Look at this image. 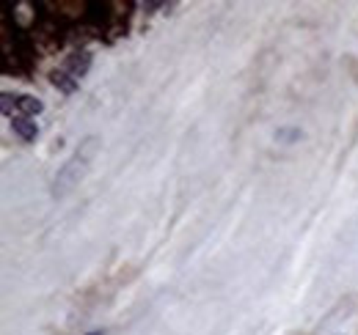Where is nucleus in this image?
I'll return each instance as SVG.
<instances>
[{
  "instance_id": "1",
  "label": "nucleus",
  "mask_w": 358,
  "mask_h": 335,
  "mask_svg": "<svg viewBox=\"0 0 358 335\" xmlns=\"http://www.w3.org/2000/svg\"><path fill=\"white\" fill-rule=\"evenodd\" d=\"M96 146H99V140L91 135L86 137L78 149H75V154L61 165V170L55 173V181H52V193L55 195H64V193H69L83 176H86V170H89V163L91 157L96 154Z\"/></svg>"
},
{
  "instance_id": "7",
  "label": "nucleus",
  "mask_w": 358,
  "mask_h": 335,
  "mask_svg": "<svg viewBox=\"0 0 358 335\" xmlns=\"http://www.w3.org/2000/svg\"><path fill=\"white\" fill-rule=\"evenodd\" d=\"M11 102H17V96L3 94V113H6V116H11Z\"/></svg>"
},
{
  "instance_id": "4",
  "label": "nucleus",
  "mask_w": 358,
  "mask_h": 335,
  "mask_svg": "<svg viewBox=\"0 0 358 335\" xmlns=\"http://www.w3.org/2000/svg\"><path fill=\"white\" fill-rule=\"evenodd\" d=\"M11 126H14V132H17L22 140H36V135H39L36 121H31V119H25V116H14V119H11Z\"/></svg>"
},
{
  "instance_id": "2",
  "label": "nucleus",
  "mask_w": 358,
  "mask_h": 335,
  "mask_svg": "<svg viewBox=\"0 0 358 335\" xmlns=\"http://www.w3.org/2000/svg\"><path fill=\"white\" fill-rule=\"evenodd\" d=\"M64 69L75 77V80H80L86 72L91 69V52L89 50H78V52H72L69 58H66V64H64Z\"/></svg>"
},
{
  "instance_id": "5",
  "label": "nucleus",
  "mask_w": 358,
  "mask_h": 335,
  "mask_svg": "<svg viewBox=\"0 0 358 335\" xmlns=\"http://www.w3.org/2000/svg\"><path fill=\"white\" fill-rule=\"evenodd\" d=\"M52 83H55V88H61L64 94H72V91L78 88V83H80V80H75V77H72V75H69V72L61 66V69H55V72H52Z\"/></svg>"
},
{
  "instance_id": "6",
  "label": "nucleus",
  "mask_w": 358,
  "mask_h": 335,
  "mask_svg": "<svg viewBox=\"0 0 358 335\" xmlns=\"http://www.w3.org/2000/svg\"><path fill=\"white\" fill-rule=\"evenodd\" d=\"M295 137H301V132H298V129H278V132H275V140H281V143L295 140Z\"/></svg>"
},
{
  "instance_id": "3",
  "label": "nucleus",
  "mask_w": 358,
  "mask_h": 335,
  "mask_svg": "<svg viewBox=\"0 0 358 335\" xmlns=\"http://www.w3.org/2000/svg\"><path fill=\"white\" fill-rule=\"evenodd\" d=\"M14 107H17V116H25V119H31V116H39V113L45 110V105H42L36 96H31V94H22V96H17Z\"/></svg>"
},
{
  "instance_id": "8",
  "label": "nucleus",
  "mask_w": 358,
  "mask_h": 335,
  "mask_svg": "<svg viewBox=\"0 0 358 335\" xmlns=\"http://www.w3.org/2000/svg\"><path fill=\"white\" fill-rule=\"evenodd\" d=\"M89 335H102V333H89Z\"/></svg>"
}]
</instances>
